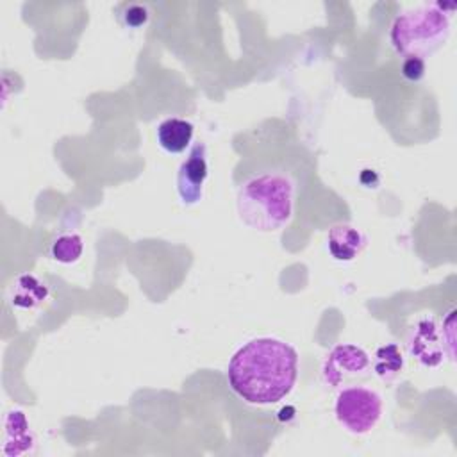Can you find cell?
Wrapping results in <instances>:
<instances>
[{"instance_id":"cell-1","label":"cell","mask_w":457,"mask_h":457,"mask_svg":"<svg viewBox=\"0 0 457 457\" xmlns=\"http://www.w3.org/2000/svg\"><path fill=\"white\" fill-rule=\"evenodd\" d=\"M298 371L296 350L273 337L252 339L228 362L230 387L248 403H277L295 386Z\"/></svg>"},{"instance_id":"cell-2","label":"cell","mask_w":457,"mask_h":457,"mask_svg":"<svg viewBox=\"0 0 457 457\" xmlns=\"http://www.w3.org/2000/svg\"><path fill=\"white\" fill-rule=\"evenodd\" d=\"M237 212L250 228L262 232L280 228L293 212V182L282 173L248 179L237 193Z\"/></svg>"},{"instance_id":"cell-3","label":"cell","mask_w":457,"mask_h":457,"mask_svg":"<svg viewBox=\"0 0 457 457\" xmlns=\"http://www.w3.org/2000/svg\"><path fill=\"white\" fill-rule=\"evenodd\" d=\"M450 34V18L441 4H430L405 11L391 27V43L405 57H427L434 54Z\"/></svg>"},{"instance_id":"cell-4","label":"cell","mask_w":457,"mask_h":457,"mask_svg":"<svg viewBox=\"0 0 457 457\" xmlns=\"http://www.w3.org/2000/svg\"><path fill=\"white\" fill-rule=\"evenodd\" d=\"M382 412L380 396L366 387H348L337 395L336 418L353 434L370 432Z\"/></svg>"},{"instance_id":"cell-5","label":"cell","mask_w":457,"mask_h":457,"mask_svg":"<svg viewBox=\"0 0 457 457\" xmlns=\"http://www.w3.org/2000/svg\"><path fill=\"white\" fill-rule=\"evenodd\" d=\"M370 370V355L355 345H337L330 350L323 362V380L332 387L350 378L364 377Z\"/></svg>"},{"instance_id":"cell-6","label":"cell","mask_w":457,"mask_h":457,"mask_svg":"<svg viewBox=\"0 0 457 457\" xmlns=\"http://www.w3.org/2000/svg\"><path fill=\"white\" fill-rule=\"evenodd\" d=\"M207 179L205 145L196 143L177 173V189L184 204H196L202 198Z\"/></svg>"},{"instance_id":"cell-7","label":"cell","mask_w":457,"mask_h":457,"mask_svg":"<svg viewBox=\"0 0 457 457\" xmlns=\"http://www.w3.org/2000/svg\"><path fill=\"white\" fill-rule=\"evenodd\" d=\"M445 341V330L434 320H423L418 323L416 330H412V336L409 339V350L423 364L437 366L445 359V346H452V343Z\"/></svg>"},{"instance_id":"cell-8","label":"cell","mask_w":457,"mask_h":457,"mask_svg":"<svg viewBox=\"0 0 457 457\" xmlns=\"http://www.w3.org/2000/svg\"><path fill=\"white\" fill-rule=\"evenodd\" d=\"M328 252L337 261H352L361 253L366 245V237L361 230L350 225H334L328 232Z\"/></svg>"},{"instance_id":"cell-9","label":"cell","mask_w":457,"mask_h":457,"mask_svg":"<svg viewBox=\"0 0 457 457\" xmlns=\"http://www.w3.org/2000/svg\"><path fill=\"white\" fill-rule=\"evenodd\" d=\"M195 127L182 118H168L157 127V141L170 154L184 152L193 139Z\"/></svg>"},{"instance_id":"cell-10","label":"cell","mask_w":457,"mask_h":457,"mask_svg":"<svg viewBox=\"0 0 457 457\" xmlns=\"http://www.w3.org/2000/svg\"><path fill=\"white\" fill-rule=\"evenodd\" d=\"M46 286L34 275H20L11 287V303L21 309H32L46 298Z\"/></svg>"},{"instance_id":"cell-11","label":"cell","mask_w":457,"mask_h":457,"mask_svg":"<svg viewBox=\"0 0 457 457\" xmlns=\"http://www.w3.org/2000/svg\"><path fill=\"white\" fill-rule=\"evenodd\" d=\"M82 237L79 234H62L59 236L52 246H50V253L55 261L62 262V264H71L75 261H79V257L82 255Z\"/></svg>"},{"instance_id":"cell-12","label":"cell","mask_w":457,"mask_h":457,"mask_svg":"<svg viewBox=\"0 0 457 457\" xmlns=\"http://www.w3.org/2000/svg\"><path fill=\"white\" fill-rule=\"evenodd\" d=\"M402 364H403V359H402L400 348L393 343L380 346L375 353L373 368L382 378H393L402 370Z\"/></svg>"},{"instance_id":"cell-13","label":"cell","mask_w":457,"mask_h":457,"mask_svg":"<svg viewBox=\"0 0 457 457\" xmlns=\"http://www.w3.org/2000/svg\"><path fill=\"white\" fill-rule=\"evenodd\" d=\"M123 9H125V11H123L120 16H121V21H123L127 27L136 29V27H141V25L146 23V20H148V11H146V7H143V5H139V4H127Z\"/></svg>"},{"instance_id":"cell-14","label":"cell","mask_w":457,"mask_h":457,"mask_svg":"<svg viewBox=\"0 0 457 457\" xmlns=\"http://www.w3.org/2000/svg\"><path fill=\"white\" fill-rule=\"evenodd\" d=\"M402 73L405 79L416 82L420 79H423L425 75V61L418 59V57H407L402 64Z\"/></svg>"}]
</instances>
